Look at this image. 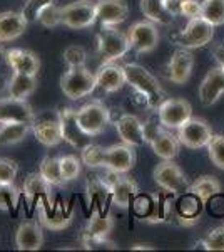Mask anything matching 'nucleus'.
<instances>
[{
    "label": "nucleus",
    "instance_id": "f257e3e1",
    "mask_svg": "<svg viewBox=\"0 0 224 252\" xmlns=\"http://www.w3.org/2000/svg\"><path fill=\"white\" fill-rule=\"evenodd\" d=\"M125 79L127 84H131V88L139 94L142 99L146 101V104L150 109H157L159 104L168 97L166 91L159 84L157 78H154L152 74L141 64H125Z\"/></svg>",
    "mask_w": 224,
    "mask_h": 252
},
{
    "label": "nucleus",
    "instance_id": "f03ea898",
    "mask_svg": "<svg viewBox=\"0 0 224 252\" xmlns=\"http://www.w3.org/2000/svg\"><path fill=\"white\" fill-rule=\"evenodd\" d=\"M96 88V74L89 71L85 66L69 67L60 76V89H62L64 96L72 101L89 96Z\"/></svg>",
    "mask_w": 224,
    "mask_h": 252
},
{
    "label": "nucleus",
    "instance_id": "7ed1b4c3",
    "mask_svg": "<svg viewBox=\"0 0 224 252\" xmlns=\"http://www.w3.org/2000/svg\"><path fill=\"white\" fill-rule=\"evenodd\" d=\"M77 125L85 136H97L105 131V128L111 123V113L107 106L99 99H94L91 103L84 104L75 113Z\"/></svg>",
    "mask_w": 224,
    "mask_h": 252
},
{
    "label": "nucleus",
    "instance_id": "20e7f679",
    "mask_svg": "<svg viewBox=\"0 0 224 252\" xmlns=\"http://www.w3.org/2000/svg\"><path fill=\"white\" fill-rule=\"evenodd\" d=\"M131 49L129 39L124 32L117 31V26H102L97 34V52L102 63L119 61Z\"/></svg>",
    "mask_w": 224,
    "mask_h": 252
},
{
    "label": "nucleus",
    "instance_id": "39448f33",
    "mask_svg": "<svg viewBox=\"0 0 224 252\" xmlns=\"http://www.w3.org/2000/svg\"><path fill=\"white\" fill-rule=\"evenodd\" d=\"M60 22L69 29H89L97 22L96 2L77 0L60 7Z\"/></svg>",
    "mask_w": 224,
    "mask_h": 252
},
{
    "label": "nucleus",
    "instance_id": "423d86ee",
    "mask_svg": "<svg viewBox=\"0 0 224 252\" xmlns=\"http://www.w3.org/2000/svg\"><path fill=\"white\" fill-rule=\"evenodd\" d=\"M154 182L161 187L162 190L174 195L189 192V182H187L184 172L174 163L173 160H162L156 168H154Z\"/></svg>",
    "mask_w": 224,
    "mask_h": 252
},
{
    "label": "nucleus",
    "instance_id": "0eeeda50",
    "mask_svg": "<svg viewBox=\"0 0 224 252\" xmlns=\"http://www.w3.org/2000/svg\"><path fill=\"white\" fill-rule=\"evenodd\" d=\"M193 116V106L181 97H166L157 106V118L168 129H177Z\"/></svg>",
    "mask_w": 224,
    "mask_h": 252
},
{
    "label": "nucleus",
    "instance_id": "6e6552de",
    "mask_svg": "<svg viewBox=\"0 0 224 252\" xmlns=\"http://www.w3.org/2000/svg\"><path fill=\"white\" fill-rule=\"evenodd\" d=\"M213 138V129L201 118H193L186 121L181 128H177V140L181 145L191 150H199L207 146Z\"/></svg>",
    "mask_w": 224,
    "mask_h": 252
},
{
    "label": "nucleus",
    "instance_id": "1a4fd4ad",
    "mask_svg": "<svg viewBox=\"0 0 224 252\" xmlns=\"http://www.w3.org/2000/svg\"><path fill=\"white\" fill-rule=\"evenodd\" d=\"M213 35H214V26H211L202 17H196V19H189L184 31L179 32L176 37H174V40H176L179 46L186 49H196L209 44Z\"/></svg>",
    "mask_w": 224,
    "mask_h": 252
},
{
    "label": "nucleus",
    "instance_id": "9d476101",
    "mask_svg": "<svg viewBox=\"0 0 224 252\" xmlns=\"http://www.w3.org/2000/svg\"><path fill=\"white\" fill-rule=\"evenodd\" d=\"M129 46L139 54H146L157 47L159 44V31L157 26L150 20H139L132 24L127 32Z\"/></svg>",
    "mask_w": 224,
    "mask_h": 252
},
{
    "label": "nucleus",
    "instance_id": "9b49d317",
    "mask_svg": "<svg viewBox=\"0 0 224 252\" xmlns=\"http://www.w3.org/2000/svg\"><path fill=\"white\" fill-rule=\"evenodd\" d=\"M35 113L25 99L0 97V123H30L34 125Z\"/></svg>",
    "mask_w": 224,
    "mask_h": 252
},
{
    "label": "nucleus",
    "instance_id": "f8f14e48",
    "mask_svg": "<svg viewBox=\"0 0 224 252\" xmlns=\"http://www.w3.org/2000/svg\"><path fill=\"white\" fill-rule=\"evenodd\" d=\"M114 220L111 215H104L100 210H94L91 219L87 220L84 230V246L87 249L94 247L92 244H102L105 242L107 235L112 232Z\"/></svg>",
    "mask_w": 224,
    "mask_h": 252
},
{
    "label": "nucleus",
    "instance_id": "ddd939ff",
    "mask_svg": "<svg viewBox=\"0 0 224 252\" xmlns=\"http://www.w3.org/2000/svg\"><path fill=\"white\" fill-rule=\"evenodd\" d=\"M134 165H136V153L131 145L119 143L105 148V168L124 175L131 172Z\"/></svg>",
    "mask_w": 224,
    "mask_h": 252
},
{
    "label": "nucleus",
    "instance_id": "4468645a",
    "mask_svg": "<svg viewBox=\"0 0 224 252\" xmlns=\"http://www.w3.org/2000/svg\"><path fill=\"white\" fill-rule=\"evenodd\" d=\"M224 94V71L219 66L211 67L199 84V101L202 106H213Z\"/></svg>",
    "mask_w": 224,
    "mask_h": 252
},
{
    "label": "nucleus",
    "instance_id": "2eb2a0df",
    "mask_svg": "<svg viewBox=\"0 0 224 252\" xmlns=\"http://www.w3.org/2000/svg\"><path fill=\"white\" fill-rule=\"evenodd\" d=\"M96 84L104 93H116L122 89L124 84H127L125 79L124 66H119L117 61L112 63H102V66L96 72Z\"/></svg>",
    "mask_w": 224,
    "mask_h": 252
},
{
    "label": "nucleus",
    "instance_id": "dca6fc26",
    "mask_svg": "<svg viewBox=\"0 0 224 252\" xmlns=\"http://www.w3.org/2000/svg\"><path fill=\"white\" fill-rule=\"evenodd\" d=\"M5 63L14 72H20V74H30L37 76L40 69V59L37 54L27 49H10L5 51Z\"/></svg>",
    "mask_w": 224,
    "mask_h": 252
},
{
    "label": "nucleus",
    "instance_id": "f3484780",
    "mask_svg": "<svg viewBox=\"0 0 224 252\" xmlns=\"http://www.w3.org/2000/svg\"><path fill=\"white\" fill-rule=\"evenodd\" d=\"M97 20L102 26H119L129 15V5L125 0H97Z\"/></svg>",
    "mask_w": 224,
    "mask_h": 252
},
{
    "label": "nucleus",
    "instance_id": "a211bd4d",
    "mask_svg": "<svg viewBox=\"0 0 224 252\" xmlns=\"http://www.w3.org/2000/svg\"><path fill=\"white\" fill-rule=\"evenodd\" d=\"M194 67V56L189 49H177L168 64V78L176 84H184L191 78Z\"/></svg>",
    "mask_w": 224,
    "mask_h": 252
},
{
    "label": "nucleus",
    "instance_id": "6ab92c4d",
    "mask_svg": "<svg viewBox=\"0 0 224 252\" xmlns=\"http://www.w3.org/2000/svg\"><path fill=\"white\" fill-rule=\"evenodd\" d=\"M117 135L122 140V143L131 146H141L146 143L144 138V123L134 115H122L116 121Z\"/></svg>",
    "mask_w": 224,
    "mask_h": 252
},
{
    "label": "nucleus",
    "instance_id": "aec40b11",
    "mask_svg": "<svg viewBox=\"0 0 224 252\" xmlns=\"http://www.w3.org/2000/svg\"><path fill=\"white\" fill-rule=\"evenodd\" d=\"M44 246V232L39 222L27 220L17 227L15 247L19 251H39Z\"/></svg>",
    "mask_w": 224,
    "mask_h": 252
},
{
    "label": "nucleus",
    "instance_id": "412c9836",
    "mask_svg": "<svg viewBox=\"0 0 224 252\" xmlns=\"http://www.w3.org/2000/svg\"><path fill=\"white\" fill-rule=\"evenodd\" d=\"M28 20L22 12H0V42H12L25 32Z\"/></svg>",
    "mask_w": 224,
    "mask_h": 252
},
{
    "label": "nucleus",
    "instance_id": "4be33fe9",
    "mask_svg": "<svg viewBox=\"0 0 224 252\" xmlns=\"http://www.w3.org/2000/svg\"><path fill=\"white\" fill-rule=\"evenodd\" d=\"M24 197L28 204L46 200V205H52V185L40 173H30L24 180Z\"/></svg>",
    "mask_w": 224,
    "mask_h": 252
},
{
    "label": "nucleus",
    "instance_id": "5701e85b",
    "mask_svg": "<svg viewBox=\"0 0 224 252\" xmlns=\"http://www.w3.org/2000/svg\"><path fill=\"white\" fill-rule=\"evenodd\" d=\"M149 145L152 148L154 155L159 157L161 160H174L179 153V146H181L177 136H174L168 128H162Z\"/></svg>",
    "mask_w": 224,
    "mask_h": 252
},
{
    "label": "nucleus",
    "instance_id": "b1692460",
    "mask_svg": "<svg viewBox=\"0 0 224 252\" xmlns=\"http://www.w3.org/2000/svg\"><path fill=\"white\" fill-rule=\"evenodd\" d=\"M32 131L39 143H42L44 146H57L64 140L59 120H37L35 118Z\"/></svg>",
    "mask_w": 224,
    "mask_h": 252
},
{
    "label": "nucleus",
    "instance_id": "393cba45",
    "mask_svg": "<svg viewBox=\"0 0 224 252\" xmlns=\"http://www.w3.org/2000/svg\"><path fill=\"white\" fill-rule=\"evenodd\" d=\"M40 223L50 230H62L72 220V210L55 209L54 205H40L39 207Z\"/></svg>",
    "mask_w": 224,
    "mask_h": 252
},
{
    "label": "nucleus",
    "instance_id": "a878e982",
    "mask_svg": "<svg viewBox=\"0 0 224 252\" xmlns=\"http://www.w3.org/2000/svg\"><path fill=\"white\" fill-rule=\"evenodd\" d=\"M109 192H111V198H112V204L117 207H129L131 200L137 195L139 189H137L136 182H132L131 178L127 177H121L117 178L114 184L109 187Z\"/></svg>",
    "mask_w": 224,
    "mask_h": 252
},
{
    "label": "nucleus",
    "instance_id": "bb28decb",
    "mask_svg": "<svg viewBox=\"0 0 224 252\" xmlns=\"http://www.w3.org/2000/svg\"><path fill=\"white\" fill-rule=\"evenodd\" d=\"M35 89H37V76L14 72V76L7 83V94L15 99H27Z\"/></svg>",
    "mask_w": 224,
    "mask_h": 252
},
{
    "label": "nucleus",
    "instance_id": "cd10ccee",
    "mask_svg": "<svg viewBox=\"0 0 224 252\" xmlns=\"http://www.w3.org/2000/svg\"><path fill=\"white\" fill-rule=\"evenodd\" d=\"M75 113H77V109L64 108L59 111V118H57V120H59V125H60V129H62L64 141L71 143L72 146H77L79 145L80 136H85L84 133L80 131L79 125H77Z\"/></svg>",
    "mask_w": 224,
    "mask_h": 252
},
{
    "label": "nucleus",
    "instance_id": "c85d7f7f",
    "mask_svg": "<svg viewBox=\"0 0 224 252\" xmlns=\"http://www.w3.org/2000/svg\"><path fill=\"white\" fill-rule=\"evenodd\" d=\"M139 7L146 19L154 24H159V26H169L174 19V15L164 7L162 0H141Z\"/></svg>",
    "mask_w": 224,
    "mask_h": 252
},
{
    "label": "nucleus",
    "instance_id": "c756f323",
    "mask_svg": "<svg viewBox=\"0 0 224 252\" xmlns=\"http://www.w3.org/2000/svg\"><path fill=\"white\" fill-rule=\"evenodd\" d=\"M189 192L196 195L202 204H206L207 200L221 193V184L213 175H202L189 187Z\"/></svg>",
    "mask_w": 224,
    "mask_h": 252
},
{
    "label": "nucleus",
    "instance_id": "7c9ffc66",
    "mask_svg": "<svg viewBox=\"0 0 224 252\" xmlns=\"http://www.w3.org/2000/svg\"><path fill=\"white\" fill-rule=\"evenodd\" d=\"M30 129V123H0V145H17Z\"/></svg>",
    "mask_w": 224,
    "mask_h": 252
},
{
    "label": "nucleus",
    "instance_id": "2f4dec72",
    "mask_svg": "<svg viewBox=\"0 0 224 252\" xmlns=\"http://www.w3.org/2000/svg\"><path fill=\"white\" fill-rule=\"evenodd\" d=\"M39 173L50 184L52 187H62L66 184L62 177V170H60V160L57 157H46L40 161Z\"/></svg>",
    "mask_w": 224,
    "mask_h": 252
},
{
    "label": "nucleus",
    "instance_id": "473e14b6",
    "mask_svg": "<svg viewBox=\"0 0 224 252\" xmlns=\"http://www.w3.org/2000/svg\"><path fill=\"white\" fill-rule=\"evenodd\" d=\"M80 160L89 168H105V148L96 143H89L80 150Z\"/></svg>",
    "mask_w": 224,
    "mask_h": 252
},
{
    "label": "nucleus",
    "instance_id": "72a5a7b5",
    "mask_svg": "<svg viewBox=\"0 0 224 252\" xmlns=\"http://www.w3.org/2000/svg\"><path fill=\"white\" fill-rule=\"evenodd\" d=\"M201 17L211 26L218 27L224 24V0H202Z\"/></svg>",
    "mask_w": 224,
    "mask_h": 252
},
{
    "label": "nucleus",
    "instance_id": "f704fd0d",
    "mask_svg": "<svg viewBox=\"0 0 224 252\" xmlns=\"http://www.w3.org/2000/svg\"><path fill=\"white\" fill-rule=\"evenodd\" d=\"M107 195H111V192H109L107 185L104 184L100 178H94V180H91L87 184V197H89V202H91L92 205H97L102 212V205L105 202V198H107Z\"/></svg>",
    "mask_w": 224,
    "mask_h": 252
},
{
    "label": "nucleus",
    "instance_id": "c9c22d12",
    "mask_svg": "<svg viewBox=\"0 0 224 252\" xmlns=\"http://www.w3.org/2000/svg\"><path fill=\"white\" fill-rule=\"evenodd\" d=\"M202 205L204 204L199 200L196 195L186 192L184 197L179 200V214H181V217H184V223H186V219H196L199 212H201Z\"/></svg>",
    "mask_w": 224,
    "mask_h": 252
},
{
    "label": "nucleus",
    "instance_id": "e433bc0d",
    "mask_svg": "<svg viewBox=\"0 0 224 252\" xmlns=\"http://www.w3.org/2000/svg\"><path fill=\"white\" fill-rule=\"evenodd\" d=\"M20 200V190L14 184H0V210L9 212Z\"/></svg>",
    "mask_w": 224,
    "mask_h": 252
},
{
    "label": "nucleus",
    "instance_id": "4c0bfd02",
    "mask_svg": "<svg viewBox=\"0 0 224 252\" xmlns=\"http://www.w3.org/2000/svg\"><path fill=\"white\" fill-rule=\"evenodd\" d=\"M206 148L207 153H209L211 161L218 168L224 170V135H213Z\"/></svg>",
    "mask_w": 224,
    "mask_h": 252
},
{
    "label": "nucleus",
    "instance_id": "58836bf2",
    "mask_svg": "<svg viewBox=\"0 0 224 252\" xmlns=\"http://www.w3.org/2000/svg\"><path fill=\"white\" fill-rule=\"evenodd\" d=\"M60 170H62V177L66 182H72L75 180L80 175V161L79 158L74 155H66L60 157Z\"/></svg>",
    "mask_w": 224,
    "mask_h": 252
},
{
    "label": "nucleus",
    "instance_id": "ea45409f",
    "mask_svg": "<svg viewBox=\"0 0 224 252\" xmlns=\"http://www.w3.org/2000/svg\"><path fill=\"white\" fill-rule=\"evenodd\" d=\"M37 22L42 24L44 27H57L60 26V7H57L55 3H50V5L44 7L42 10L39 12L37 15Z\"/></svg>",
    "mask_w": 224,
    "mask_h": 252
},
{
    "label": "nucleus",
    "instance_id": "a19ab883",
    "mask_svg": "<svg viewBox=\"0 0 224 252\" xmlns=\"http://www.w3.org/2000/svg\"><path fill=\"white\" fill-rule=\"evenodd\" d=\"M64 61L69 67L75 66H85V59H87V52L80 46H69L62 54Z\"/></svg>",
    "mask_w": 224,
    "mask_h": 252
},
{
    "label": "nucleus",
    "instance_id": "79ce46f5",
    "mask_svg": "<svg viewBox=\"0 0 224 252\" xmlns=\"http://www.w3.org/2000/svg\"><path fill=\"white\" fill-rule=\"evenodd\" d=\"M202 247L206 251H224V225L209 230V234L202 239Z\"/></svg>",
    "mask_w": 224,
    "mask_h": 252
},
{
    "label": "nucleus",
    "instance_id": "37998d69",
    "mask_svg": "<svg viewBox=\"0 0 224 252\" xmlns=\"http://www.w3.org/2000/svg\"><path fill=\"white\" fill-rule=\"evenodd\" d=\"M19 173V165L10 158H0V184H14Z\"/></svg>",
    "mask_w": 224,
    "mask_h": 252
},
{
    "label": "nucleus",
    "instance_id": "c03bdc74",
    "mask_svg": "<svg viewBox=\"0 0 224 252\" xmlns=\"http://www.w3.org/2000/svg\"><path fill=\"white\" fill-rule=\"evenodd\" d=\"M54 3V0H27L22 9V14L25 15L28 22H37V15L44 7Z\"/></svg>",
    "mask_w": 224,
    "mask_h": 252
},
{
    "label": "nucleus",
    "instance_id": "a18cd8bd",
    "mask_svg": "<svg viewBox=\"0 0 224 252\" xmlns=\"http://www.w3.org/2000/svg\"><path fill=\"white\" fill-rule=\"evenodd\" d=\"M186 19L201 17V2L199 0H181V14Z\"/></svg>",
    "mask_w": 224,
    "mask_h": 252
},
{
    "label": "nucleus",
    "instance_id": "49530a36",
    "mask_svg": "<svg viewBox=\"0 0 224 252\" xmlns=\"http://www.w3.org/2000/svg\"><path fill=\"white\" fill-rule=\"evenodd\" d=\"M164 126L161 125L159 118H149L148 121L144 123V138H146V143H150L152 138L157 135Z\"/></svg>",
    "mask_w": 224,
    "mask_h": 252
},
{
    "label": "nucleus",
    "instance_id": "de8ad7c7",
    "mask_svg": "<svg viewBox=\"0 0 224 252\" xmlns=\"http://www.w3.org/2000/svg\"><path fill=\"white\" fill-rule=\"evenodd\" d=\"M162 3H164L168 12H171L174 17L181 14V0H162Z\"/></svg>",
    "mask_w": 224,
    "mask_h": 252
},
{
    "label": "nucleus",
    "instance_id": "09e8293b",
    "mask_svg": "<svg viewBox=\"0 0 224 252\" xmlns=\"http://www.w3.org/2000/svg\"><path fill=\"white\" fill-rule=\"evenodd\" d=\"M213 54L216 61H218V66L224 71V46L223 44H218V46L213 49Z\"/></svg>",
    "mask_w": 224,
    "mask_h": 252
},
{
    "label": "nucleus",
    "instance_id": "8fccbe9b",
    "mask_svg": "<svg viewBox=\"0 0 224 252\" xmlns=\"http://www.w3.org/2000/svg\"><path fill=\"white\" fill-rule=\"evenodd\" d=\"M152 251L154 247L149 246V244H136V246H132V251Z\"/></svg>",
    "mask_w": 224,
    "mask_h": 252
},
{
    "label": "nucleus",
    "instance_id": "3c124183",
    "mask_svg": "<svg viewBox=\"0 0 224 252\" xmlns=\"http://www.w3.org/2000/svg\"><path fill=\"white\" fill-rule=\"evenodd\" d=\"M3 56H5V51H3L2 44H0V59H2V58H3Z\"/></svg>",
    "mask_w": 224,
    "mask_h": 252
},
{
    "label": "nucleus",
    "instance_id": "603ef678",
    "mask_svg": "<svg viewBox=\"0 0 224 252\" xmlns=\"http://www.w3.org/2000/svg\"><path fill=\"white\" fill-rule=\"evenodd\" d=\"M0 89H2V81H0Z\"/></svg>",
    "mask_w": 224,
    "mask_h": 252
}]
</instances>
